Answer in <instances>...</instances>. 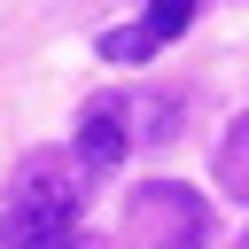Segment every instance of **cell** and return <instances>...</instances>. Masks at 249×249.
Here are the masks:
<instances>
[{"instance_id": "cell-1", "label": "cell", "mask_w": 249, "mask_h": 249, "mask_svg": "<svg viewBox=\"0 0 249 249\" xmlns=\"http://www.w3.org/2000/svg\"><path fill=\"white\" fill-rule=\"evenodd\" d=\"M78 202H86V187H70V171L31 163L23 187H16L8 210H0V249H23V241H54V233H70Z\"/></svg>"}, {"instance_id": "cell-2", "label": "cell", "mask_w": 249, "mask_h": 249, "mask_svg": "<svg viewBox=\"0 0 249 249\" xmlns=\"http://www.w3.org/2000/svg\"><path fill=\"white\" fill-rule=\"evenodd\" d=\"M202 233H210V210L195 202V187H140L132 202H124V241L132 249H202Z\"/></svg>"}, {"instance_id": "cell-3", "label": "cell", "mask_w": 249, "mask_h": 249, "mask_svg": "<svg viewBox=\"0 0 249 249\" xmlns=\"http://www.w3.org/2000/svg\"><path fill=\"white\" fill-rule=\"evenodd\" d=\"M132 117H140V109H132L124 93L86 101V117H78V163H86V171H117V163H124V148L140 140V132H132Z\"/></svg>"}, {"instance_id": "cell-4", "label": "cell", "mask_w": 249, "mask_h": 249, "mask_svg": "<svg viewBox=\"0 0 249 249\" xmlns=\"http://www.w3.org/2000/svg\"><path fill=\"white\" fill-rule=\"evenodd\" d=\"M195 8H202V0H156V8H148V31H156V39H179V31L195 23Z\"/></svg>"}, {"instance_id": "cell-5", "label": "cell", "mask_w": 249, "mask_h": 249, "mask_svg": "<svg viewBox=\"0 0 249 249\" xmlns=\"http://www.w3.org/2000/svg\"><path fill=\"white\" fill-rule=\"evenodd\" d=\"M148 47H163V39L148 31V23H140V31H109V39H101V54H109V62H140Z\"/></svg>"}, {"instance_id": "cell-6", "label": "cell", "mask_w": 249, "mask_h": 249, "mask_svg": "<svg viewBox=\"0 0 249 249\" xmlns=\"http://www.w3.org/2000/svg\"><path fill=\"white\" fill-rule=\"evenodd\" d=\"M23 249H62V233H54V241H23Z\"/></svg>"}]
</instances>
